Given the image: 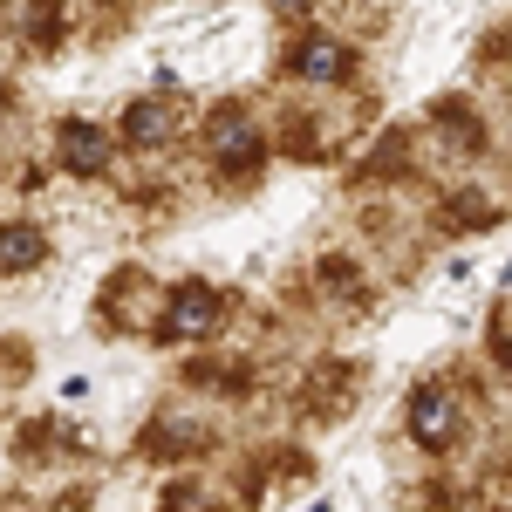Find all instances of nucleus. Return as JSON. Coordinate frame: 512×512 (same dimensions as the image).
Instances as JSON below:
<instances>
[{
    "instance_id": "f257e3e1",
    "label": "nucleus",
    "mask_w": 512,
    "mask_h": 512,
    "mask_svg": "<svg viewBox=\"0 0 512 512\" xmlns=\"http://www.w3.org/2000/svg\"><path fill=\"white\" fill-rule=\"evenodd\" d=\"M35 260H41V239L35 233H21V226L0 233V267H35Z\"/></svg>"
},
{
    "instance_id": "f03ea898",
    "label": "nucleus",
    "mask_w": 512,
    "mask_h": 512,
    "mask_svg": "<svg viewBox=\"0 0 512 512\" xmlns=\"http://www.w3.org/2000/svg\"><path fill=\"white\" fill-rule=\"evenodd\" d=\"M69 164H76V171H96V164H103V137H96V130H69Z\"/></svg>"
},
{
    "instance_id": "7ed1b4c3",
    "label": "nucleus",
    "mask_w": 512,
    "mask_h": 512,
    "mask_svg": "<svg viewBox=\"0 0 512 512\" xmlns=\"http://www.w3.org/2000/svg\"><path fill=\"white\" fill-rule=\"evenodd\" d=\"M301 69H308V76H335V69H342V48H308Z\"/></svg>"
}]
</instances>
